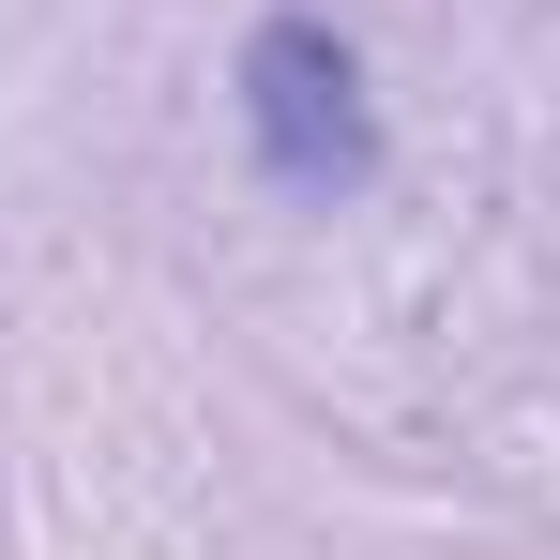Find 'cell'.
<instances>
[{"label": "cell", "instance_id": "cell-1", "mask_svg": "<svg viewBox=\"0 0 560 560\" xmlns=\"http://www.w3.org/2000/svg\"><path fill=\"white\" fill-rule=\"evenodd\" d=\"M243 137L288 197H364L378 183V106H364V61L318 31V15H273L243 46Z\"/></svg>", "mask_w": 560, "mask_h": 560}]
</instances>
